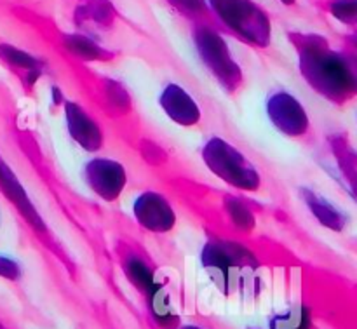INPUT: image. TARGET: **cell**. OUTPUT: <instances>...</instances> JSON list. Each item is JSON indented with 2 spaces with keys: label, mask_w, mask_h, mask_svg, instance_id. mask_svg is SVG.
<instances>
[{
  "label": "cell",
  "mask_w": 357,
  "mask_h": 329,
  "mask_svg": "<svg viewBox=\"0 0 357 329\" xmlns=\"http://www.w3.org/2000/svg\"><path fill=\"white\" fill-rule=\"evenodd\" d=\"M202 159L211 173H215L230 187L241 188V190H257L260 185L257 169L239 150L234 148L225 139H209L202 150Z\"/></svg>",
  "instance_id": "obj_1"
},
{
  "label": "cell",
  "mask_w": 357,
  "mask_h": 329,
  "mask_svg": "<svg viewBox=\"0 0 357 329\" xmlns=\"http://www.w3.org/2000/svg\"><path fill=\"white\" fill-rule=\"evenodd\" d=\"M220 20L244 40L255 45H267L271 23L267 14L251 0H209Z\"/></svg>",
  "instance_id": "obj_2"
},
{
  "label": "cell",
  "mask_w": 357,
  "mask_h": 329,
  "mask_svg": "<svg viewBox=\"0 0 357 329\" xmlns=\"http://www.w3.org/2000/svg\"><path fill=\"white\" fill-rule=\"evenodd\" d=\"M195 45L209 72L225 89H236L241 82V70L230 54L229 45L213 28L202 26L195 31Z\"/></svg>",
  "instance_id": "obj_3"
},
{
  "label": "cell",
  "mask_w": 357,
  "mask_h": 329,
  "mask_svg": "<svg viewBox=\"0 0 357 329\" xmlns=\"http://www.w3.org/2000/svg\"><path fill=\"white\" fill-rule=\"evenodd\" d=\"M84 180L103 201H115L126 187V171L110 159H93L84 167Z\"/></svg>",
  "instance_id": "obj_4"
},
{
  "label": "cell",
  "mask_w": 357,
  "mask_h": 329,
  "mask_svg": "<svg viewBox=\"0 0 357 329\" xmlns=\"http://www.w3.org/2000/svg\"><path fill=\"white\" fill-rule=\"evenodd\" d=\"M132 211L139 225L150 232H167L176 222L169 202L155 192H145L139 195L135 201Z\"/></svg>",
  "instance_id": "obj_5"
},
{
  "label": "cell",
  "mask_w": 357,
  "mask_h": 329,
  "mask_svg": "<svg viewBox=\"0 0 357 329\" xmlns=\"http://www.w3.org/2000/svg\"><path fill=\"white\" fill-rule=\"evenodd\" d=\"M267 112L275 129L284 135H298L305 129V114L298 101L284 91H275L267 101Z\"/></svg>",
  "instance_id": "obj_6"
},
{
  "label": "cell",
  "mask_w": 357,
  "mask_h": 329,
  "mask_svg": "<svg viewBox=\"0 0 357 329\" xmlns=\"http://www.w3.org/2000/svg\"><path fill=\"white\" fill-rule=\"evenodd\" d=\"M65 118L70 136L82 148L94 152V150H98L103 145V132H101L100 125L96 124V121L82 107L72 103V101H66Z\"/></svg>",
  "instance_id": "obj_7"
},
{
  "label": "cell",
  "mask_w": 357,
  "mask_h": 329,
  "mask_svg": "<svg viewBox=\"0 0 357 329\" xmlns=\"http://www.w3.org/2000/svg\"><path fill=\"white\" fill-rule=\"evenodd\" d=\"M0 190H2V194H6V197L13 202L14 208L21 213V216L30 223V227H33L38 232H44L45 225L40 220V215H38L35 206L31 204V201L28 199V194L24 192L23 185L20 183L16 174L10 171V167L7 166L6 160H3L2 157H0Z\"/></svg>",
  "instance_id": "obj_8"
},
{
  "label": "cell",
  "mask_w": 357,
  "mask_h": 329,
  "mask_svg": "<svg viewBox=\"0 0 357 329\" xmlns=\"http://www.w3.org/2000/svg\"><path fill=\"white\" fill-rule=\"evenodd\" d=\"M160 107L167 117L180 125H194L201 118V110L194 98L178 84H167L160 94Z\"/></svg>",
  "instance_id": "obj_9"
},
{
  "label": "cell",
  "mask_w": 357,
  "mask_h": 329,
  "mask_svg": "<svg viewBox=\"0 0 357 329\" xmlns=\"http://www.w3.org/2000/svg\"><path fill=\"white\" fill-rule=\"evenodd\" d=\"M0 58L7 63L9 66L17 70H24L26 75H37L40 72V63L35 59L33 56L26 54L21 49L13 47L9 44H0Z\"/></svg>",
  "instance_id": "obj_10"
},
{
  "label": "cell",
  "mask_w": 357,
  "mask_h": 329,
  "mask_svg": "<svg viewBox=\"0 0 357 329\" xmlns=\"http://www.w3.org/2000/svg\"><path fill=\"white\" fill-rule=\"evenodd\" d=\"M68 47L84 59H94L103 54V51L86 37H68Z\"/></svg>",
  "instance_id": "obj_11"
},
{
  "label": "cell",
  "mask_w": 357,
  "mask_h": 329,
  "mask_svg": "<svg viewBox=\"0 0 357 329\" xmlns=\"http://www.w3.org/2000/svg\"><path fill=\"white\" fill-rule=\"evenodd\" d=\"M178 9L181 10H187V13H201L204 10L206 2L204 0H171Z\"/></svg>",
  "instance_id": "obj_12"
},
{
  "label": "cell",
  "mask_w": 357,
  "mask_h": 329,
  "mask_svg": "<svg viewBox=\"0 0 357 329\" xmlns=\"http://www.w3.org/2000/svg\"><path fill=\"white\" fill-rule=\"evenodd\" d=\"M17 274H20L17 272V265L13 260H9V258L0 257V275H3L7 279H16Z\"/></svg>",
  "instance_id": "obj_13"
},
{
  "label": "cell",
  "mask_w": 357,
  "mask_h": 329,
  "mask_svg": "<svg viewBox=\"0 0 357 329\" xmlns=\"http://www.w3.org/2000/svg\"><path fill=\"white\" fill-rule=\"evenodd\" d=\"M284 2H286V3H289V2H291V0H284Z\"/></svg>",
  "instance_id": "obj_14"
}]
</instances>
